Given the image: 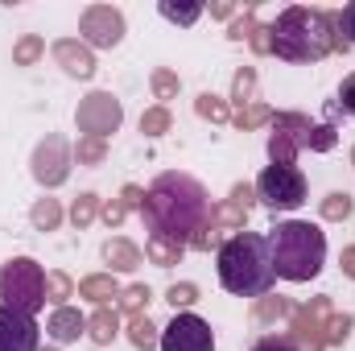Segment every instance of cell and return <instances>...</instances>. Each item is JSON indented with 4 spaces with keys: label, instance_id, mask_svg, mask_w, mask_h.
I'll list each match as a JSON object with an SVG mask.
<instances>
[{
    "label": "cell",
    "instance_id": "obj_1",
    "mask_svg": "<svg viewBox=\"0 0 355 351\" xmlns=\"http://www.w3.org/2000/svg\"><path fill=\"white\" fill-rule=\"evenodd\" d=\"M211 194L198 178L166 170L153 178L149 194H145V223L153 236H166L174 244H190L207 223H211Z\"/></svg>",
    "mask_w": 355,
    "mask_h": 351
},
{
    "label": "cell",
    "instance_id": "obj_2",
    "mask_svg": "<svg viewBox=\"0 0 355 351\" xmlns=\"http://www.w3.org/2000/svg\"><path fill=\"white\" fill-rule=\"evenodd\" d=\"M268 29H272V54L285 58V62H318L331 50H343V54L352 50L347 42H339L335 12H327V8H302V4H293Z\"/></svg>",
    "mask_w": 355,
    "mask_h": 351
},
{
    "label": "cell",
    "instance_id": "obj_3",
    "mask_svg": "<svg viewBox=\"0 0 355 351\" xmlns=\"http://www.w3.org/2000/svg\"><path fill=\"white\" fill-rule=\"evenodd\" d=\"M219 285L236 298H265L277 281L272 273V257H268V240L261 232H240V236H227L219 244Z\"/></svg>",
    "mask_w": 355,
    "mask_h": 351
},
{
    "label": "cell",
    "instance_id": "obj_4",
    "mask_svg": "<svg viewBox=\"0 0 355 351\" xmlns=\"http://www.w3.org/2000/svg\"><path fill=\"white\" fill-rule=\"evenodd\" d=\"M268 257H272V273L285 281H314L327 264V236L314 223L302 219H285L265 232Z\"/></svg>",
    "mask_w": 355,
    "mask_h": 351
},
{
    "label": "cell",
    "instance_id": "obj_5",
    "mask_svg": "<svg viewBox=\"0 0 355 351\" xmlns=\"http://www.w3.org/2000/svg\"><path fill=\"white\" fill-rule=\"evenodd\" d=\"M0 298L4 306L21 310V314H37L46 306V273L42 264L29 257H17L0 268Z\"/></svg>",
    "mask_w": 355,
    "mask_h": 351
},
{
    "label": "cell",
    "instance_id": "obj_6",
    "mask_svg": "<svg viewBox=\"0 0 355 351\" xmlns=\"http://www.w3.org/2000/svg\"><path fill=\"white\" fill-rule=\"evenodd\" d=\"M257 194L268 211H297L306 203V174L297 166H265L257 178Z\"/></svg>",
    "mask_w": 355,
    "mask_h": 351
},
{
    "label": "cell",
    "instance_id": "obj_7",
    "mask_svg": "<svg viewBox=\"0 0 355 351\" xmlns=\"http://www.w3.org/2000/svg\"><path fill=\"white\" fill-rule=\"evenodd\" d=\"M75 120H79V132H83V137H99V141H107V137L120 128L124 112H120V99H116L112 91H91L87 99L79 103Z\"/></svg>",
    "mask_w": 355,
    "mask_h": 351
},
{
    "label": "cell",
    "instance_id": "obj_8",
    "mask_svg": "<svg viewBox=\"0 0 355 351\" xmlns=\"http://www.w3.org/2000/svg\"><path fill=\"white\" fill-rule=\"evenodd\" d=\"M306 137H310V120H306V116H297V112L272 116V137H268V157H272V166H293V157H297V149L306 145Z\"/></svg>",
    "mask_w": 355,
    "mask_h": 351
},
{
    "label": "cell",
    "instance_id": "obj_9",
    "mask_svg": "<svg viewBox=\"0 0 355 351\" xmlns=\"http://www.w3.org/2000/svg\"><path fill=\"white\" fill-rule=\"evenodd\" d=\"M79 33H83V46L112 50V46H120V37H124V17H120V8H112V4H91L87 12H83V21H79Z\"/></svg>",
    "mask_w": 355,
    "mask_h": 351
},
{
    "label": "cell",
    "instance_id": "obj_10",
    "mask_svg": "<svg viewBox=\"0 0 355 351\" xmlns=\"http://www.w3.org/2000/svg\"><path fill=\"white\" fill-rule=\"evenodd\" d=\"M162 351H215V331L198 314H174L162 331Z\"/></svg>",
    "mask_w": 355,
    "mask_h": 351
},
{
    "label": "cell",
    "instance_id": "obj_11",
    "mask_svg": "<svg viewBox=\"0 0 355 351\" xmlns=\"http://www.w3.org/2000/svg\"><path fill=\"white\" fill-rule=\"evenodd\" d=\"M71 174V149L62 137H46L37 149H33V178L42 186H62Z\"/></svg>",
    "mask_w": 355,
    "mask_h": 351
},
{
    "label": "cell",
    "instance_id": "obj_12",
    "mask_svg": "<svg viewBox=\"0 0 355 351\" xmlns=\"http://www.w3.org/2000/svg\"><path fill=\"white\" fill-rule=\"evenodd\" d=\"M37 348H42V331H37L33 314L0 306V351H37Z\"/></svg>",
    "mask_w": 355,
    "mask_h": 351
},
{
    "label": "cell",
    "instance_id": "obj_13",
    "mask_svg": "<svg viewBox=\"0 0 355 351\" xmlns=\"http://www.w3.org/2000/svg\"><path fill=\"white\" fill-rule=\"evenodd\" d=\"M248 207H252V190L248 186H236L232 190V198L211 215V232H232V236H240L244 232V219H248Z\"/></svg>",
    "mask_w": 355,
    "mask_h": 351
},
{
    "label": "cell",
    "instance_id": "obj_14",
    "mask_svg": "<svg viewBox=\"0 0 355 351\" xmlns=\"http://www.w3.org/2000/svg\"><path fill=\"white\" fill-rule=\"evenodd\" d=\"M293 318H297V323H293L297 339L310 351H322V318H331V302H327V298H314L310 306L293 310Z\"/></svg>",
    "mask_w": 355,
    "mask_h": 351
},
{
    "label": "cell",
    "instance_id": "obj_15",
    "mask_svg": "<svg viewBox=\"0 0 355 351\" xmlns=\"http://www.w3.org/2000/svg\"><path fill=\"white\" fill-rule=\"evenodd\" d=\"M54 58H58L62 71L75 75V79H91V75H95V58H91V50L83 46V42H75V37L54 42Z\"/></svg>",
    "mask_w": 355,
    "mask_h": 351
},
{
    "label": "cell",
    "instance_id": "obj_16",
    "mask_svg": "<svg viewBox=\"0 0 355 351\" xmlns=\"http://www.w3.org/2000/svg\"><path fill=\"white\" fill-rule=\"evenodd\" d=\"M46 331H50L54 343H75V339L87 331V318H83L79 310H71V306H58V310L50 314V327H46Z\"/></svg>",
    "mask_w": 355,
    "mask_h": 351
},
{
    "label": "cell",
    "instance_id": "obj_17",
    "mask_svg": "<svg viewBox=\"0 0 355 351\" xmlns=\"http://www.w3.org/2000/svg\"><path fill=\"white\" fill-rule=\"evenodd\" d=\"M103 261L112 264V268H120V273H128V268L141 264V248L128 244V240H107L103 244Z\"/></svg>",
    "mask_w": 355,
    "mask_h": 351
},
{
    "label": "cell",
    "instance_id": "obj_18",
    "mask_svg": "<svg viewBox=\"0 0 355 351\" xmlns=\"http://www.w3.org/2000/svg\"><path fill=\"white\" fill-rule=\"evenodd\" d=\"M116 331H120V318H116V310H107V306H99V310L87 318V335L95 339V343H112Z\"/></svg>",
    "mask_w": 355,
    "mask_h": 351
},
{
    "label": "cell",
    "instance_id": "obj_19",
    "mask_svg": "<svg viewBox=\"0 0 355 351\" xmlns=\"http://www.w3.org/2000/svg\"><path fill=\"white\" fill-rule=\"evenodd\" d=\"M145 257H149L153 264H162V268H170V264L182 261V244L166 240V236H149V244H145Z\"/></svg>",
    "mask_w": 355,
    "mask_h": 351
},
{
    "label": "cell",
    "instance_id": "obj_20",
    "mask_svg": "<svg viewBox=\"0 0 355 351\" xmlns=\"http://www.w3.org/2000/svg\"><path fill=\"white\" fill-rule=\"evenodd\" d=\"M79 298H91V302L107 306V298H120V289H116L112 277H87V281H79Z\"/></svg>",
    "mask_w": 355,
    "mask_h": 351
},
{
    "label": "cell",
    "instance_id": "obj_21",
    "mask_svg": "<svg viewBox=\"0 0 355 351\" xmlns=\"http://www.w3.org/2000/svg\"><path fill=\"white\" fill-rule=\"evenodd\" d=\"M157 12H162L166 21H174V25H194V21L202 17V4H170V0H162Z\"/></svg>",
    "mask_w": 355,
    "mask_h": 351
},
{
    "label": "cell",
    "instance_id": "obj_22",
    "mask_svg": "<svg viewBox=\"0 0 355 351\" xmlns=\"http://www.w3.org/2000/svg\"><path fill=\"white\" fill-rule=\"evenodd\" d=\"M42 50H46V42H42L37 33H25V37L17 42V50H12V62H17V67H29V62L42 58Z\"/></svg>",
    "mask_w": 355,
    "mask_h": 351
},
{
    "label": "cell",
    "instance_id": "obj_23",
    "mask_svg": "<svg viewBox=\"0 0 355 351\" xmlns=\"http://www.w3.org/2000/svg\"><path fill=\"white\" fill-rule=\"evenodd\" d=\"M62 223V207L54 203V198H42L37 207H33V228H42V232H54Z\"/></svg>",
    "mask_w": 355,
    "mask_h": 351
},
{
    "label": "cell",
    "instance_id": "obj_24",
    "mask_svg": "<svg viewBox=\"0 0 355 351\" xmlns=\"http://www.w3.org/2000/svg\"><path fill=\"white\" fill-rule=\"evenodd\" d=\"M71 277L67 273H46V302H54V306H62L67 298H71Z\"/></svg>",
    "mask_w": 355,
    "mask_h": 351
},
{
    "label": "cell",
    "instance_id": "obj_25",
    "mask_svg": "<svg viewBox=\"0 0 355 351\" xmlns=\"http://www.w3.org/2000/svg\"><path fill=\"white\" fill-rule=\"evenodd\" d=\"M355 116V71L339 83V95H335V103H331V116Z\"/></svg>",
    "mask_w": 355,
    "mask_h": 351
},
{
    "label": "cell",
    "instance_id": "obj_26",
    "mask_svg": "<svg viewBox=\"0 0 355 351\" xmlns=\"http://www.w3.org/2000/svg\"><path fill=\"white\" fill-rule=\"evenodd\" d=\"M335 141H339L335 124H318V128H310V137H306L302 149H318V153H327V149H335Z\"/></svg>",
    "mask_w": 355,
    "mask_h": 351
},
{
    "label": "cell",
    "instance_id": "obj_27",
    "mask_svg": "<svg viewBox=\"0 0 355 351\" xmlns=\"http://www.w3.org/2000/svg\"><path fill=\"white\" fill-rule=\"evenodd\" d=\"M128 339H132V343H137V348H153V343H157V335H153V323H149V318H141V314H132V323H128Z\"/></svg>",
    "mask_w": 355,
    "mask_h": 351
},
{
    "label": "cell",
    "instance_id": "obj_28",
    "mask_svg": "<svg viewBox=\"0 0 355 351\" xmlns=\"http://www.w3.org/2000/svg\"><path fill=\"white\" fill-rule=\"evenodd\" d=\"M95 215H99V198H95V194H79V198H75V207H71L75 228H87Z\"/></svg>",
    "mask_w": 355,
    "mask_h": 351
},
{
    "label": "cell",
    "instance_id": "obj_29",
    "mask_svg": "<svg viewBox=\"0 0 355 351\" xmlns=\"http://www.w3.org/2000/svg\"><path fill=\"white\" fill-rule=\"evenodd\" d=\"M335 33H339V42L355 46V0H352V4H343V8L335 12Z\"/></svg>",
    "mask_w": 355,
    "mask_h": 351
},
{
    "label": "cell",
    "instance_id": "obj_30",
    "mask_svg": "<svg viewBox=\"0 0 355 351\" xmlns=\"http://www.w3.org/2000/svg\"><path fill=\"white\" fill-rule=\"evenodd\" d=\"M166 128H170V112H166V108H149V112L141 116V132H145V137H162Z\"/></svg>",
    "mask_w": 355,
    "mask_h": 351
},
{
    "label": "cell",
    "instance_id": "obj_31",
    "mask_svg": "<svg viewBox=\"0 0 355 351\" xmlns=\"http://www.w3.org/2000/svg\"><path fill=\"white\" fill-rule=\"evenodd\" d=\"M347 215H352V198L347 194L335 190V194L322 198V219H347Z\"/></svg>",
    "mask_w": 355,
    "mask_h": 351
},
{
    "label": "cell",
    "instance_id": "obj_32",
    "mask_svg": "<svg viewBox=\"0 0 355 351\" xmlns=\"http://www.w3.org/2000/svg\"><path fill=\"white\" fill-rule=\"evenodd\" d=\"M252 87H257V71L244 67V71L236 75V83H232V99H236V103H248V99H252Z\"/></svg>",
    "mask_w": 355,
    "mask_h": 351
},
{
    "label": "cell",
    "instance_id": "obj_33",
    "mask_svg": "<svg viewBox=\"0 0 355 351\" xmlns=\"http://www.w3.org/2000/svg\"><path fill=\"white\" fill-rule=\"evenodd\" d=\"M293 306L285 302V298H261V306H257V323H268V318H281V314H289Z\"/></svg>",
    "mask_w": 355,
    "mask_h": 351
},
{
    "label": "cell",
    "instance_id": "obj_34",
    "mask_svg": "<svg viewBox=\"0 0 355 351\" xmlns=\"http://www.w3.org/2000/svg\"><path fill=\"white\" fill-rule=\"evenodd\" d=\"M265 120H272V108H268V103H252V108H244V112L236 116L240 128H257V124H265Z\"/></svg>",
    "mask_w": 355,
    "mask_h": 351
},
{
    "label": "cell",
    "instance_id": "obj_35",
    "mask_svg": "<svg viewBox=\"0 0 355 351\" xmlns=\"http://www.w3.org/2000/svg\"><path fill=\"white\" fill-rule=\"evenodd\" d=\"M198 116H207V120H227V103L219 99V95H198Z\"/></svg>",
    "mask_w": 355,
    "mask_h": 351
},
{
    "label": "cell",
    "instance_id": "obj_36",
    "mask_svg": "<svg viewBox=\"0 0 355 351\" xmlns=\"http://www.w3.org/2000/svg\"><path fill=\"white\" fill-rule=\"evenodd\" d=\"M153 91H157V99H174L178 95V75L174 71H153Z\"/></svg>",
    "mask_w": 355,
    "mask_h": 351
},
{
    "label": "cell",
    "instance_id": "obj_37",
    "mask_svg": "<svg viewBox=\"0 0 355 351\" xmlns=\"http://www.w3.org/2000/svg\"><path fill=\"white\" fill-rule=\"evenodd\" d=\"M145 302H149V289H145V285H132V289L120 293V310H128V314H141Z\"/></svg>",
    "mask_w": 355,
    "mask_h": 351
},
{
    "label": "cell",
    "instance_id": "obj_38",
    "mask_svg": "<svg viewBox=\"0 0 355 351\" xmlns=\"http://www.w3.org/2000/svg\"><path fill=\"white\" fill-rule=\"evenodd\" d=\"M347 331H352V318H347V314H331V318H327V335H322V339H327V343H343V339H347Z\"/></svg>",
    "mask_w": 355,
    "mask_h": 351
},
{
    "label": "cell",
    "instance_id": "obj_39",
    "mask_svg": "<svg viewBox=\"0 0 355 351\" xmlns=\"http://www.w3.org/2000/svg\"><path fill=\"white\" fill-rule=\"evenodd\" d=\"M166 302L170 306H190V302H198V285H190V281H182V285H170V293H166Z\"/></svg>",
    "mask_w": 355,
    "mask_h": 351
},
{
    "label": "cell",
    "instance_id": "obj_40",
    "mask_svg": "<svg viewBox=\"0 0 355 351\" xmlns=\"http://www.w3.org/2000/svg\"><path fill=\"white\" fill-rule=\"evenodd\" d=\"M248 351H297V343H293L289 335H261Z\"/></svg>",
    "mask_w": 355,
    "mask_h": 351
},
{
    "label": "cell",
    "instance_id": "obj_41",
    "mask_svg": "<svg viewBox=\"0 0 355 351\" xmlns=\"http://www.w3.org/2000/svg\"><path fill=\"white\" fill-rule=\"evenodd\" d=\"M252 29H257V8H244V17H240V21H232V29H227V37H236V42H244V37H252Z\"/></svg>",
    "mask_w": 355,
    "mask_h": 351
},
{
    "label": "cell",
    "instance_id": "obj_42",
    "mask_svg": "<svg viewBox=\"0 0 355 351\" xmlns=\"http://www.w3.org/2000/svg\"><path fill=\"white\" fill-rule=\"evenodd\" d=\"M79 162H103V141L99 137H79Z\"/></svg>",
    "mask_w": 355,
    "mask_h": 351
},
{
    "label": "cell",
    "instance_id": "obj_43",
    "mask_svg": "<svg viewBox=\"0 0 355 351\" xmlns=\"http://www.w3.org/2000/svg\"><path fill=\"white\" fill-rule=\"evenodd\" d=\"M248 42H252V50H257V54H272V29H268V25H257Z\"/></svg>",
    "mask_w": 355,
    "mask_h": 351
},
{
    "label": "cell",
    "instance_id": "obj_44",
    "mask_svg": "<svg viewBox=\"0 0 355 351\" xmlns=\"http://www.w3.org/2000/svg\"><path fill=\"white\" fill-rule=\"evenodd\" d=\"M124 211H128V207H124V203H107V207H103V219H107V223H112V228H116V223H120V219H124Z\"/></svg>",
    "mask_w": 355,
    "mask_h": 351
},
{
    "label": "cell",
    "instance_id": "obj_45",
    "mask_svg": "<svg viewBox=\"0 0 355 351\" xmlns=\"http://www.w3.org/2000/svg\"><path fill=\"white\" fill-rule=\"evenodd\" d=\"M141 203H145L141 186H124V207H141Z\"/></svg>",
    "mask_w": 355,
    "mask_h": 351
},
{
    "label": "cell",
    "instance_id": "obj_46",
    "mask_svg": "<svg viewBox=\"0 0 355 351\" xmlns=\"http://www.w3.org/2000/svg\"><path fill=\"white\" fill-rule=\"evenodd\" d=\"M343 273L355 277V248H343Z\"/></svg>",
    "mask_w": 355,
    "mask_h": 351
},
{
    "label": "cell",
    "instance_id": "obj_47",
    "mask_svg": "<svg viewBox=\"0 0 355 351\" xmlns=\"http://www.w3.org/2000/svg\"><path fill=\"white\" fill-rule=\"evenodd\" d=\"M232 12H236L232 4H211V17H232Z\"/></svg>",
    "mask_w": 355,
    "mask_h": 351
},
{
    "label": "cell",
    "instance_id": "obj_48",
    "mask_svg": "<svg viewBox=\"0 0 355 351\" xmlns=\"http://www.w3.org/2000/svg\"><path fill=\"white\" fill-rule=\"evenodd\" d=\"M37 351H54V348H37Z\"/></svg>",
    "mask_w": 355,
    "mask_h": 351
}]
</instances>
